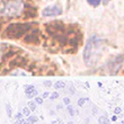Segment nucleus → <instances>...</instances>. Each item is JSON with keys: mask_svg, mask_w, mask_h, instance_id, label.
<instances>
[{"mask_svg": "<svg viewBox=\"0 0 124 124\" xmlns=\"http://www.w3.org/2000/svg\"><path fill=\"white\" fill-rule=\"evenodd\" d=\"M35 23H11L6 27L2 36L5 39H20L33 30Z\"/></svg>", "mask_w": 124, "mask_h": 124, "instance_id": "f257e3e1", "label": "nucleus"}, {"mask_svg": "<svg viewBox=\"0 0 124 124\" xmlns=\"http://www.w3.org/2000/svg\"><path fill=\"white\" fill-rule=\"evenodd\" d=\"M25 9V0H3L1 13L6 17H17Z\"/></svg>", "mask_w": 124, "mask_h": 124, "instance_id": "f03ea898", "label": "nucleus"}, {"mask_svg": "<svg viewBox=\"0 0 124 124\" xmlns=\"http://www.w3.org/2000/svg\"><path fill=\"white\" fill-rule=\"evenodd\" d=\"M44 27H45V31L47 32V34L53 39H56V37L65 34V30H67V26L60 20L50 22V23L45 24Z\"/></svg>", "mask_w": 124, "mask_h": 124, "instance_id": "7ed1b4c3", "label": "nucleus"}, {"mask_svg": "<svg viewBox=\"0 0 124 124\" xmlns=\"http://www.w3.org/2000/svg\"><path fill=\"white\" fill-rule=\"evenodd\" d=\"M99 49H101V46H99V41L97 39H90L88 41V44L86 46V50H85V62H90L92 61V58L95 56L96 54H99Z\"/></svg>", "mask_w": 124, "mask_h": 124, "instance_id": "20e7f679", "label": "nucleus"}, {"mask_svg": "<svg viewBox=\"0 0 124 124\" xmlns=\"http://www.w3.org/2000/svg\"><path fill=\"white\" fill-rule=\"evenodd\" d=\"M25 43L27 44H33V45H39L42 39H41V32L36 27V28H33L32 31L27 33L26 35L24 36V39H23Z\"/></svg>", "mask_w": 124, "mask_h": 124, "instance_id": "39448f33", "label": "nucleus"}, {"mask_svg": "<svg viewBox=\"0 0 124 124\" xmlns=\"http://www.w3.org/2000/svg\"><path fill=\"white\" fill-rule=\"evenodd\" d=\"M28 64H30V61H28V59L26 56L18 54V55H16L14 59H11L9 61V70H11L14 68H17V67L24 68V67H27Z\"/></svg>", "mask_w": 124, "mask_h": 124, "instance_id": "423d86ee", "label": "nucleus"}, {"mask_svg": "<svg viewBox=\"0 0 124 124\" xmlns=\"http://www.w3.org/2000/svg\"><path fill=\"white\" fill-rule=\"evenodd\" d=\"M62 14V8L59 5H53V6L46 7L42 10V16L44 17H56Z\"/></svg>", "mask_w": 124, "mask_h": 124, "instance_id": "0eeeda50", "label": "nucleus"}, {"mask_svg": "<svg viewBox=\"0 0 124 124\" xmlns=\"http://www.w3.org/2000/svg\"><path fill=\"white\" fill-rule=\"evenodd\" d=\"M124 61V56H116L112 60L111 62H108V68H109V71L112 73H115L117 72L120 69H121L122 64H123Z\"/></svg>", "mask_w": 124, "mask_h": 124, "instance_id": "6e6552de", "label": "nucleus"}, {"mask_svg": "<svg viewBox=\"0 0 124 124\" xmlns=\"http://www.w3.org/2000/svg\"><path fill=\"white\" fill-rule=\"evenodd\" d=\"M37 16V10L35 7H33L32 5L25 3V9L23 11V18L24 19H33Z\"/></svg>", "mask_w": 124, "mask_h": 124, "instance_id": "1a4fd4ad", "label": "nucleus"}, {"mask_svg": "<svg viewBox=\"0 0 124 124\" xmlns=\"http://www.w3.org/2000/svg\"><path fill=\"white\" fill-rule=\"evenodd\" d=\"M87 2H88L90 6H93V7H98L99 5H101V0H87Z\"/></svg>", "mask_w": 124, "mask_h": 124, "instance_id": "9d476101", "label": "nucleus"}, {"mask_svg": "<svg viewBox=\"0 0 124 124\" xmlns=\"http://www.w3.org/2000/svg\"><path fill=\"white\" fill-rule=\"evenodd\" d=\"M6 108H7V114H8V116H11V108H10V106H9V104H7L6 105Z\"/></svg>", "mask_w": 124, "mask_h": 124, "instance_id": "9b49d317", "label": "nucleus"}, {"mask_svg": "<svg viewBox=\"0 0 124 124\" xmlns=\"http://www.w3.org/2000/svg\"><path fill=\"white\" fill-rule=\"evenodd\" d=\"M36 120H37V118H36L35 116H31L30 117V122H36Z\"/></svg>", "mask_w": 124, "mask_h": 124, "instance_id": "f8f14e48", "label": "nucleus"}, {"mask_svg": "<svg viewBox=\"0 0 124 124\" xmlns=\"http://www.w3.org/2000/svg\"><path fill=\"white\" fill-rule=\"evenodd\" d=\"M111 0H101V2H103V5H107L108 2H109Z\"/></svg>", "mask_w": 124, "mask_h": 124, "instance_id": "ddd939ff", "label": "nucleus"}, {"mask_svg": "<svg viewBox=\"0 0 124 124\" xmlns=\"http://www.w3.org/2000/svg\"><path fill=\"white\" fill-rule=\"evenodd\" d=\"M28 113H30V112H28V108H25V111H24V114H25V115H28Z\"/></svg>", "mask_w": 124, "mask_h": 124, "instance_id": "4468645a", "label": "nucleus"}]
</instances>
